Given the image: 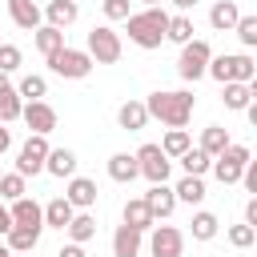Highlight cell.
I'll list each match as a JSON object with an SVG mask.
<instances>
[{"label": "cell", "mask_w": 257, "mask_h": 257, "mask_svg": "<svg viewBox=\"0 0 257 257\" xmlns=\"http://www.w3.org/2000/svg\"><path fill=\"white\" fill-rule=\"evenodd\" d=\"M193 92H153L149 100H145V112L149 116H157L161 124H169V128H185L189 124V116H193Z\"/></svg>", "instance_id": "obj_1"}, {"label": "cell", "mask_w": 257, "mask_h": 257, "mask_svg": "<svg viewBox=\"0 0 257 257\" xmlns=\"http://www.w3.org/2000/svg\"><path fill=\"white\" fill-rule=\"evenodd\" d=\"M128 20V40L133 44H141V48H161V40H165V28H169V12L165 8H145V12H137V16H124Z\"/></svg>", "instance_id": "obj_2"}, {"label": "cell", "mask_w": 257, "mask_h": 257, "mask_svg": "<svg viewBox=\"0 0 257 257\" xmlns=\"http://www.w3.org/2000/svg\"><path fill=\"white\" fill-rule=\"evenodd\" d=\"M213 80H241V84H249L253 80V60L245 56V52H237V56H209V68H205Z\"/></svg>", "instance_id": "obj_3"}, {"label": "cell", "mask_w": 257, "mask_h": 257, "mask_svg": "<svg viewBox=\"0 0 257 257\" xmlns=\"http://www.w3.org/2000/svg\"><path fill=\"white\" fill-rule=\"evenodd\" d=\"M245 161H249V149L229 141V145H225V149L213 157V165H209V169L217 173V181H221V185H237V181H241V169H245Z\"/></svg>", "instance_id": "obj_4"}, {"label": "cell", "mask_w": 257, "mask_h": 257, "mask_svg": "<svg viewBox=\"0 0 257 257\" xmlns=\"http://www.w3.org/2000/svg\"><path fill=\"white\" fill-rule=\"evenodd\" d=\"M48 68H52L56 76L80 80V76H88V72H92V56H88V52H80V48H56V52L48 56Z\"/></svg>", "instance_id": "obj_5"}, {"label": "cell", "mask_w": 257, "mask_h": 257, "mask_svg": "<svg viewBox=\"0 0 257 257\" xmlns=\"http://www.w3.org/2000/svg\"><path fill=\"white\" fill-rule=\"evenodd\" d=\"M209 44L205 40H185L181 44V60H177V72L185 76V80H197V76H205V68H209Z\"/></svg>", "instance_id": "obj_6"}, {"label": "cell", "mask_w": 257, "mask_h": 257, "mask_svg": "<svg viewBox=\"0 0 257 257\" xmlns=\"http://www.w3.org/2000/svg\"><path fill=\"white\" fill-rule=\"evenodd\" d=\"M88 56L96 60V64H116L120 60V36L112 32V28H92L88 32Z\"/></svg>", "instance_id": "obj_7"}, {"label": "cell", "mask_w": 257, "mask_h": 257, "mask_svg": "<svg viewBox=\"0 0 257 257\" xmlns=\"http://www.w3.org/2000/svg\"><path fill=\"white\" fill-rule=\"evenodd\" d=\"M44 157H48V141H44L40 133H32V137L24 141V149H20V157H16V173H20V177H36V173L44 169Z\"/></svg>", "instance_id": "obj_8"}, {"label": "cell", "mask_w": 257, "mask_h": 257, "mask_svg": "<svg viewBox=\"0 0 257 257\" xmlns=\"http://www.w3.org/2000/svg\"><path fill=\"white\" fill-rule=\"evenodd\" d=\"M137 169H141V177H149L153 185L169 181V157L161 153V145H141V153H137Z\"/></svg>", "instance_id": "obj_9"}, {"label": "cell", "mask_w": 257, "mask_h": 257, "mask_svg": "<svg viewBox=\"0 0 257 257\" xmlns=\"http://www.w3.org/2000/svg\"><path fill=\"white\" fill-rule=\"evenodd\" d=\"M20 116H24V124H28L32 133H40V137H48V133L56 128V112H52L44 100H28V104L20 108Z\"/></svg>", "instance_id": "obj_10"}, {"label": "cell", "mask_w": 257, "mask_h": 257, "mask_svg": "<svg viewBox=\"0 0 257 257\" xmlns=\"http://www.w3.org/2000/svg\"><path fill=\"white\" fill-rule=\"evenodd\" d=\"M181 245H185L181 229H173V225H157L153 229V241H149L153 257H181Z\"/></svg>", "instance_id": "obj_11"}, {"label": "cell", "mask_w": 257, "mask_h": 257, "mask_svg": "<svg viewBox=\"0 0 257 257\" xmlns=\"http://www.w3.org/2000/svg\"><path fill=\"white\" fill-rule=\"evenodd\" d=\"M141 201L149 205L153 221H157V217H169V213L177 209V193H173V189H165V181H161V185H153V189H149V193H145Z\"/></svg>", "instance_id": "obj_12"}, {"label": "cell", "mask_w": 257, "mask_h": 257, "mask_svg": "<svg viewBox=\"0 0 257 257\" xmlns=\"http://www.w3.org/2000/svg\"><path fill=\"white\" fill-rule=\"evenodd\" d=\"M12 225H40L44 229V209L28 197H16L12 201Z\"/></svg>", "instance_id": "obj_13"}, {"label": "cell", "mask_w": 257, "mask_h": 257, "mask_svg": "<svg viewBox=\"0 0 257 257\" xmlns=\"http://www.w3.org/2000/svg\"><path fill=\"white\" fill-rule=\"evenodd\" d=\"M36 241H40V225H12V229H8V249H12V253L36 249Z\"/></svg>", "instance_id": "obj_14"}, {"label": "cell", "mask_w": 257, "mask_h": 257, "mask_svg": "<svg viewBox=\"0 0 257 257\" xmlns=\"http://www.w3.org/2000/svg\"><path fill=\"white\" fill-rule=\"evenodd\" d=\"M112 253H116V257H137V253H141V229L120 225V229L112 233Z\"/></svg>", "instance_id": "obj_15"}, {"label": "cell", "mask_w": 257, "mask_h": 257, "mask_svg": "<svg viewBox=\"0 0 257 257\" xmlns=\"http://www.w3.org/2000/svg\"><path fill=\"white\" fill-rule=\"evenodd\" d=\"M64 197L72 201V209H76V205H80V209H88V205H96V185H92L88 177H72Z\"/></svg>", "instance_id": "obj_16"}, {"label": "cell", "mask_w": 257, "mask_h": 257, "mask_svg": "<svg viewBox=\"0 0 257 257\" xmlns=\"http://www.w3.org/2000/svg\"><path fill=\"white\" fill-rule=\"evenodd\" d=\"M237 16H241V12H237L233 0H217V4L209 8V24H213L217 32H229V28L237 24Z\"/></svg>", "instance_id": "obj_17"}, {"label": "cell", "mask_w": 257, "mask_h": 257, "mask_svg": "<svg viewBox=\"0 0 257 257\" xmlns=\"http://www.w3.org/2000/svg\"><path fill=\"white\" fill-rule=\"evenodd\" d=\"M253 92H257V80H249V84L225 80V108H245V104L253 100Z\"/></svg>", "instance_id": "obj_18"}, {"label": "cell", "mask_w": 257, "mask_h": 257, "mask_svg": "<svg viewBox=\"0 0 257 257\" xmlns=\"http://www.w3.org/2000/svg\"><path fill=\"white\" fill-rule=\"evenodd\" d=\"M116 120H120V128H128V133H141V128L149 124V112H145V104H141V100H128V104H120Z\"/></svg>", "instance_id": "obj_19"}, {"label": "cell", "mask_w": 257, "mask_h": 257, "mask_svg": "<svg viewBox=\"0 0 257 257\" xmlns=\"http://www.w3.org/2000/svg\"><path fill=\"white\" fill-rule=\"evenodd\" d=\"M44 169H48L52 177H72V173H76V157H72L68 149H48Z\"/></svg>", "instance_id": "obj_20"}, {"label": "cell", "mask_w": 257, "mask_h": 257, "mask_svg": "<svg viewBox=\"0 0 257 257\" xmlns=\"http://www.w3.org/2000/svg\"><path fill=\"white\" fill-rule=\"evenodd\" d=\"M108 177H112V181H120V185H128L133 177H141V169H137V157H128V153H116V157H108Z\"/></svg>", "instance_id": "obj_21"}, {"label": "cell", "mask_w": 257, "mask_h": 257, "mask_svg": "<svg viewBox=\"0 0 257 257\" xmlns=\"http://www.w3.org/2000/svg\"><path fill=\"white\" fill-rule=\"evenodd\" d=\"M8 12H12V20L20 24V28H40V8L32 4V0H8Z\"/></svg>", "instance_id": "obj_22"}, {"label": "cell", "mask_w": 257, "mask_h": 257, "mask_svg": "<svg viewBox=\"0 0 257 257\" xmlns=\"http://www.w3.org/2000/svg\"><path fill=\"white\" fill-rule=\"evenodd\" d=\"M68 221H72V201H68V197H56V201H48V205H44V225L64 229Z\"/></svg>", "instance_id": "obj_23"}, {"label": "cell", "mask_w": 257, "mask_h": 257, "mask_svg": "<svg viewBox=\"0 0 257 257\" xmlns=\"http://www.w3.org/2000/svg\"><path fill=\"white\" fill-rule=\"evenodd\" d=\"M36 32V48L44 52V56H52L56 48H64V28H52V24H44V28H32Z\"/></svg>", "instance_id": "obj_24"}, {"label": "cell", "mask_w": 257, "mask_h": 257, "mask_svg": "<svg viewBox=\"0 0 257 257\" xmlns=\"http://www.w3.org/2000/svg\"><path fill=\"white\" fill-rule=\"evenodd\" d=\"M76 20V0H52L48 4V24L52 28H68Z\"/></svg>", "instance_id": "obj_25"}, {"label": "cell", "mask_w": 257, "mask_h": 257, "mask_svg": "<svg viewBox=\"0 0 257 257\" xmlns=\"http://www.w3.org/2000/svg\"><path fill=\"white\" fill-rule=\"evenodd\" d=\"M20 108H24V100H20V92H16L12 84H4V88H0V124H8V120H16V116H20Z\"/></svg>", "instance_id": "obj_26"}, {"label": "cell", "mask_w": 257, "mask_h": 257, "mask_svg": "<svg viewBox=\"0 0 257 257\" xmlns=\"http://www.w3.org/2000/svg\"><path fill=\"white\" fill-rule=\"evenodd\" d=\"M229 145V133L221 128V124H209L205 133H201V153H209V157H217L221 149Z\"/></svg>", "instance_id": "obj_27"}, {"label": "cell", "mask_w": 257, "mask_h": 257, "mask_svg": "<svg viewBox=\"0 0 257 257\" xmlns=\"http://www.w3.org/2000/svg\"><path fill=\"white\" fill-rule=\"evenodd\" d=\"M181 165H185V173H189V177H201V173H209L213 157H209V153H201V149H185V153H181Z\"/></svg>", "instance_id": "obj_28"}, {"label": "cell", "mask_w": 257, "mask_h": 257, "mask_svg": "<svg viewBox=\"0 0 257 257\" xmlns=\"http://www.w3.org/2000/svg\"><path fill=\"white\" fill-rule=\"evenodd\" d=\"M124 225H133V229H141V233H145V229L153 225L149 205H145V201H128V205H124Z\"/></svg>", "instance_id": "obj_29"}, {"label": "cell", "mask_w": 257, "mask_h": 257, "mask_svg": "<svg viewBox=\"0 0 257 257\" xmlns=\"http://www.w3.org/2000/svg\"><path fill=\"white\" fill-rule=\"evenodd\" d=\"M64 229H68V237H72V241H76V245H84V241H88V237H92V233H96V221H92V217H88V213H80V217H76V213H72V221H68V225H64Z\"/></svg>", "instance_id": "obj_30"}, {"label": "cell", "mask_w": 257, "mask_h": 257, "mask_svg": "<svg viewBox=\"0 0 257 257\" xmlns=\"http://www.w3.org/2000/svg\"><path fill=\"white\" fill-rule=\"evenodd\" d=\"M165 40H177V44H185V40H193V20H189V16H169V28H165Z\"/></svg>", "instance_id": "obj_31"}, {"label": "cell", "mask_w": 257, "mask_h": 257, "mask_svg": "<svg viewBox=\"0 0 257 257\" xmlns=\"http://www.w3.org/2000/svg\"><path fill=\"white\" fill-rule=\"evenodd\" d=\"M181 201H189V205H197V201H205V185H201V177H185L177 189H173Z\"/></svg>", "instance_id": "obj_32"}, {"label": "cell", "mask_w": 257, "mask_h": 257, "mask_svg": "<svg viewBox=\"0 0 257 257\" xmlns=\"http://www.w3.org/2000/svg\"><path fill=\"white\" fill-rule=\"evenodd\" d=\"M193 237L197 241H213L217 237V217L213 213H197L193 217Z\"/></svg>", "instance_id": "obj_33"}, {"label": "cell", "mask_w": 257, "mask_h": 257, "mask_svg": "<svg viewBox=\"0 0 257 257\" xmlns=\"http://www.w3.org/2000/svg\"><path fill=\"white\" fill-rule=\"evenodd\" d=\"M185 149H189V133H185V128H173V133L165 137V145H161L165 157H181Z\"/></svg>", "instance_id": "obj_34"}, {"label": "cell", "mask_w": 257, "mask_h": 257, "mask_svg": "<svg viewBox=\"0 0 257 257\" xmlns=\"http://www.w3.org/2000/svg\"><path fill=\"white\" fill-rule=\"evenodd\" d=\"M233 28H237V36H241V44H245V48H253V44H257V16H237V24H233Z\"/></svg>", "instance_id": "obj_35"}, {"label": "cell", "mask_w": 257, "mask_h": 257, "mask_svg": "<svg viewBox=\"0 0 257 257\" xmlns=\"http://www.w3.org/2000/svg\"><path fill=\"white\" fill-rule=\"evenodd\" d=\"M0 197H8V201L24 197V177H20V173H4V177H0Z\"/></svg>", "instance_id": "obj_36"}, {"label": "cell", "mask_w": 257, "mask_h": 257, "mask_svg": "<svg viewBox=\"0 0 257 257\" xmlns=\"http://www.w3.org/2000/svg\"><path fill=\"white\" fill-rule=\"evenodd\" d=\"M16 92H20V96H28V100H40V96H44V76H24Z\"/></svg>", "instance_id": "obj_37"}, {"label": "cell", "mask_w": 257, "mask_h": 257, "mask_svg": "<svg viewBox=\"0 0 257 257\" xmlns=\"http://www.w3.org/2000/svg\"><path fill=\"white\" fill-rule=\"evenodd\" d=\"M253 237H257V229H253V225H233V229H229V241H233L237 249H249V245H253Z\"/></svg>", "instance_id": "obj_38"}, {"label": "cell", "mask_w": 257, "mask_h": 257, "mask_svg": "<svg viewBox=\"0 0 257 257\" xmlns=\"http://www.w3.org/2000/svg\"><path fill=\"white\" fill-rule=\"evenodd\" d=\"M20 68V48L16 44H0V72H16Z\"/></svg>", "instance_id": "obj_39"}, {"label": "cell", "mask_w": 257, "mask_h": 257, "mask_svg": "<svg viewBox=\"0 0 257 257\" xmlns=\"http://www.w3.org/2000/svg\"><path fill=\"white\" fill-rule=\"evenodd\" d=\"M104 16L108 20H124L128 16V0H104Z\"/></svg>", "instance_id": "obj_40"}, {"label": "cell", "mask_w": 257, "mask_h": 257, "mask_svg": "<svg viewBox=\"0 0 257 257\" xmlns=\"http://www.w3.org/2000/svg\"><path fill=\"white\" fill-rule=\"evenodd\" d=\"M245 225H257V197H249L245 205Z\"/></svg>", "instance_id": "obj_41"}, {"label": "cell", "mask_w": 257, "mask_h": 257, "mask_svg": "<svg viewBox=\"0 0 257 257\" xmlns=\"http://www.w3.org/2000/svg\"><path fill=\"white\" fill-rule=\"evenodd\" d=\"M56 257H84V249H80V245H76V241H72V245H64V249H60V253H56Z\"/></svg>", "instance_id": "obj_42"}, {"label": "cell", "mask_w": 257, "mask_h": 257, "mask_svg": "<svg viewBox=\"0 0 257 257\" xmlns=\"http://www.w3.org/2000/svg\"><path fill=\"white\" fill-rule=\"evenodd\" d=\"M8 229H12V213H8V209H0V233H8Z\"/></svg>", "instance_id": "obj_43"}, {"label": "cell", "mask_w": 257, "mask_h": 257, "mask_svg": "<svg viewBox=\"0 0 257 257\" xmlns=\"http://www.w3.org/2000/svg\"><path fill=\"white\" fill-rule=\"evenodd\" d=\"M173 4H177V8H181V12H189V8H193V4H197V0H173Z\"/></svg>", "instance_id": "obj_44"}, {"label": "cell", "mask_w": 257, "mask_h": 257, "mask_svg": "<svg viewBox=\"0 0 257 257\" xmlns=\"http://www.w3.org/2000/svg\"><path fill=\"white\" fill-rule=\"evenodd\" d=\"M4 149H8V128L0 124V153H4Z\"/></svg>", "instance_id": "obj_45"}, {"label": "cell", "mask_w": 257, "mask_h": 257, "mask_svg": "<svg viewBox=\"0 0 257 257\" xmlns=\"http://www.w3.org/2000/svg\"><path fill=\"white\" fill-rule=\"evenodd\" d=\"M0 257H12V249H8V245H0Z\"/></svg>", "instance_id": "obj_46"}, {"label": "cell", "mask_w": 257, "mask_h": 257, "mask_svg": "<svg viewBox=\"0 0 257 257\" xmlns=\"http://www.w3.org/2000/svg\"><path fill=\"white\" fill-rule=\"evenodd\" d=\"M4 84H8V80H4V72H0V88H4Z\"/></svg>", "instance_id": "obj_47"}, {"label": "cell", "mask_w": 257, "mask_h": 257, "mask_svg": "<svg viewBox=\"0 0 257 257\" xmlns=\"http://www.w3.org/2000/svg\"><path fill=\"white\" fill-rule=\"evenodd\" d=\"M141 4H149V8H153V4H157V0H141Z\"/></svg>", "instance_id": "obj_48"}, {"label": "cell", "mask_w": 257, "mask_h": 257, "mask_svg": "<svg viewBox=\"0 0 257 257\" xmlns=\"http://www.w3.org/2000/svg\"><path fill=\"white\" fill-rule=\"evenodd\" d=\"M0 177H4V173H0Z\"/></svg>", "instance_id": "obj_49"}]
</instances>
